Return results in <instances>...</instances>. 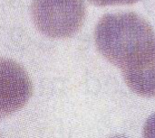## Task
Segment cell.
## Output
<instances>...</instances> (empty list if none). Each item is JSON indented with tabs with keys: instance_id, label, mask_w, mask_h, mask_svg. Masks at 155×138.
<instances>
[{
	"instance_id": "5b68a950",
	"label": "cell",
	"mask_w": 155,
	"mask_h": 138,
	"mask_svg": "<svg viewBox=\"0 0 155 138\" xmlns=\"http://www.w3.org/2000/svg\"><path fill=\"white\" fill-rule=\"evenodd\" d=\"M95 5L104 6V5H132L139 2L140 0H89Z\"/></svg>"
},
{
	"instance_id": "52a82bcc",
	"label": "cell",
	"mask_w": 155,
	"mask_h": 138,
	"mask_svg": "<svg viewBox=\"0 0 155 138\" xmlns=\"http://www.w3.org/2000/svg\"><path fill=\"white\" fill-rule=\"evenodd\" d=\"M0 138H1V136H0Z\"/></svg>"
},
{
	"instance_id": "7a4b0ae2",
	"label": "cell",
	"mask_w": 155,
	"mask_h": 138,
	"mask_svg": "<svg viewBox=\"0 0 155 138\" xmlns=\"http://www.w3.org/2000/svg\"><path fill=\"white\" fill-rule=\"evenodd\" d=\"M40 29L52 37H70L80 30L85 17L83 0H39L34 7Z\"/></svg>"
},
{
	"instance_id": "277c9868",
	"label": "cell",
	"mask_w": 155,
	"mask_h": 138,
	"mask_svg": "<svg viewBox=\"0 0 155 138\" xmlns=\"http://www.w3.org/2000/svg\"><path fill=\"white\" fill-rule=\"evenodd\" d=\"M121 70L134 92L143 97H155V41Z\"/></svg>"
},
{
	"instance_id": "8992f818",
	"label": "cell",
	"mask_w": 155,
	"mask_h": 138,
	"mask_svg": "<svg viewBox=\"0 0 155 138\" xmlns=\"http://www.w3.org/2000/svg\"><path fill=\"white\" fill-rule=\"evenodd\" d=\"M143 138H155V114L148 118L144 125Z\"/></svg>"
},
{
	"instance_id": "3957f363",
	"label": "cell",
	"mask_w": 155,
	"mask_h": 138,
	"mask_svg": "<svg viewBox=\"0 0 155 138\" xmlns=\"http://www.w3.org/2000/svg\"><path fill=\"white\" fill-rule=\"evenodd\" d=\"M32 93L26 71L13 61L0 60V120L23 108Z\"/></svg>"
},
{
	"instance_id": "6da1fadb",
	"label": "cell",
	"mask_w": 155,
	"mask_h": 138,
	"mask_svg": "<svg viewBox=\"0 0 155 138\" xmlns=\"http://www.w3.org/2000/svg\"><path fill=\"white\" fill-rule=\"evenodd\" d=\"M94 41L100 53L122 69L155 41L151 25L134 13L106 14L98 22Z\"/></svg>"
}]
</instances>
